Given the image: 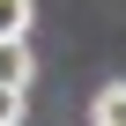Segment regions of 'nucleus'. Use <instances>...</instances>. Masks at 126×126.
<instances>
[{"label": "nucleus", "instance_id": "obj_2", "mask_svg": "<svg viewBox=\"0 0 126 126\" xmlns=\"http://www.w3.org/2000/svg\"><path fill=\"white\" fill-rule=\"evenodd\" d=\"M89 119H96V126H126V82H104L96 104H89Z\"/></svg>", "mask_w": 126, "mask_h": 126}, {"label": "nucleus", "instance_id": "obj_4", "mask_svg": "<svg viewBox=\"0 0 126 126\" xmlns=\"http://www.w3.org/2000/svg\"><path fill=\"white\" fill-rule=\"evenodd\" d=\"M30 119V104H22V89H8V82H0V126H22Z\"/></svg>", "mask_w": 126, "mask_h": 126}, {"label": "nucleus", "instance_id": "obj_3", "mask_svg": "<svg viewBox=\"0 0 126 126\" xmlns=\"http://www.w3.org/2000/svg\"><path fill=\"white\" fill-rule=\"evenodd\" d=\"M0 37H30V0H0Z\"/></svg>", "mask_w": 126, "mask_h": 126}, {"label": "nucleus", "instance_id": "obj_1", "mask_svg": "<svg viewBox=\"0 0 126 126\" xmlns=\"http://www.w3.org/2000/svg\"><path fill=\"white\" fill-rule=\"evenodd\" d=\"M0 82L8 89H30V45L22 37H0Z\"/></svg>", "mask_w": 126, "mask_h": 126}]
</instances>
